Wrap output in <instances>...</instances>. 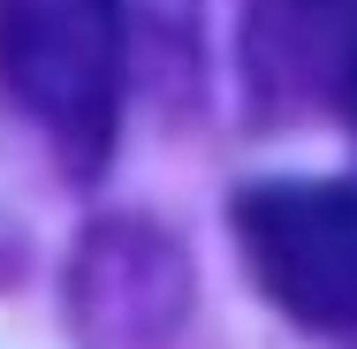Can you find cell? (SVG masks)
<instances>
[{
    "label": "cell",
    "instance_id": "obj_1",
    "mask_svg": "<svg viewBox=\"0 0 357 349\" xmlns=\"http://www.w3.org/2000/svg\"><path fill=\"white\" fill-rule=\"evenodd\" d=\"M130 8L122 0H0V99L46 137L69 183H99L122 137Z\"/></svg>",
    "mask_w": 357,
    "mask_h": 349
},
{
    "label": "cell",
    "instance_id": "obj_2",
    "mask_svg": "<svg viewBox=\"0 0 357 349\" xmlns=\"http://www.w3.org/2000/svg\"><path fill=\"white\" fill-rule=\"evenodd\" d=\"M236 251L304 334H357V175H289L236 198Z\"/></svg>",
    "mask_w": 357,
    "mask_h": 349
},
{
    "label": "cell",
    "instance_id": "obj_4",
    "mask_svg": "<svg viewBox=\"0 0 357 349\" xmlns=\"http://www.w3.org/2000/svg\"><path fill=\"white\" fill-rule=\"evenodd\" d=\"M243 91L259 122L319 114L357 130V0H251Z\"/></svg>",
    "mask_w": 357,
    "mask_h": 349
},
{
    "label": "cell",
    "instance_id": "obj_5",
    "mask_svg": "<svg viewBox=\"0 0 357 349\" xmlns=\"http://www.w3.org/2000/svg\"><path fill=\"white\" fill-rule=\"evenodd\" d=\"M122 8H130V31H144V38H183L190 46L198 0H122Z\"/></svg>",
    "mask_w": 357,
    "mask_h": 349
},
{
    "label": "cell",
    "instance_id": "obj_3",
    "mask_svg": "<svg viewBox=\"0 0 357 349\" xmlns=\"http://www.w3.org/2000/svg\"><path fill=\"white\" fill-rule=\"evenodd\" d=\"M190 311V266L167 228L99 220L69 258V327L84 349H175Z\"/></svg>",
    "mask_w": 357,
    "mask_h": 349
}]
</instances>
